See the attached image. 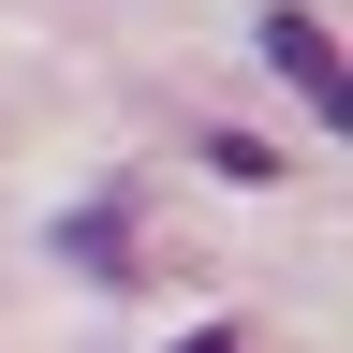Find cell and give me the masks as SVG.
<instances>
[{
    "mask_svg": "<svg viewBox=\"0 0 353 353\" xmlns=\"http://www.w3.org/2000/svg\"><path fill=\"white\" fill-rule=\"evenodd\" d=\"M265 74H280L309 118H353V59H339V30L309 15V0H280V15H265Z\"/></svg>",
    "mask_w": 353,
    "mask_h": 353,
    "instance_id": "1",
    "label": "cell"
},
{
    "mask_svg": "<svg viewBox=\"0 0 353 353\" xmlns=\"http://www.w3.org/2000/svg\"><path fill=\"white\" fill-rule=\"evenodd\" d=\"M59 265L118 280V265H132V206H74V221H59Z\"/></svg>",
    "mask_w": 353,
    "mask_h": 353,
    "instance_id": "2",
    "label": "cell"
},
{
    "mask_svg": "<svg viewBox=\"0 0 353 353\" xmlns=\"http://www.w3.org/2000/svg\"><path fill=\"white\" fill-rule=\"evenodd\" d=\"M206 162L236 176V192H265V176H280V148H265V132H206Z\"/></svg>",
    "mask_w": 353,
    "mask_h": 353,
    "instance_id": "3",
    "label": "cell"
},
{
    "mask_svg": "<svg viewBox=\"0 0 353 353\" xmlns=\"http://www.w3.org/2000/svg\"><path fill=\"white\" fill-rule=\"evenodd\" d=\"M162 353H236V324H192V339H162Z\"/></svg>",
    "mask_w": 353,
    "mask_h": 353,
    "instance_id": "4",
    "label": "cell"
}]
</instances>
